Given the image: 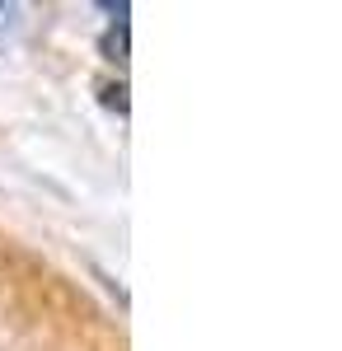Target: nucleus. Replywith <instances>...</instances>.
I'll return each instance as SVG.
<instances>
[{
    "label": "nucleus",
    "mask_w": 342,
    "mask_h": 351,
    "mask_svg": "<svg viewBox=\"0 0 342 351\" xmlns=\"http://www.w3.org/2000/svg\"><path fill=\"white\" fill-rule=\"evenodd\" d=\"M104 56L108 61H127V24H113L104 33Z\"/></svg>",
    "instance_id": "obj_2"
},
{
    "label": "nucleus",
    "mask_w": 342,
    "mask_h": 351,
    "mask_svg": "<svg viewBox=\"0 0 342 351\" xmlns=\"http://www.w3.org/2000/svg\"><path fill=\"white\" fill-rule=\"evenodd\" d=\"M24 33V5H14V0H0V52L14 43Z\"/></svg>",
    "instance_id": "obj_1"
}]
</instances>
